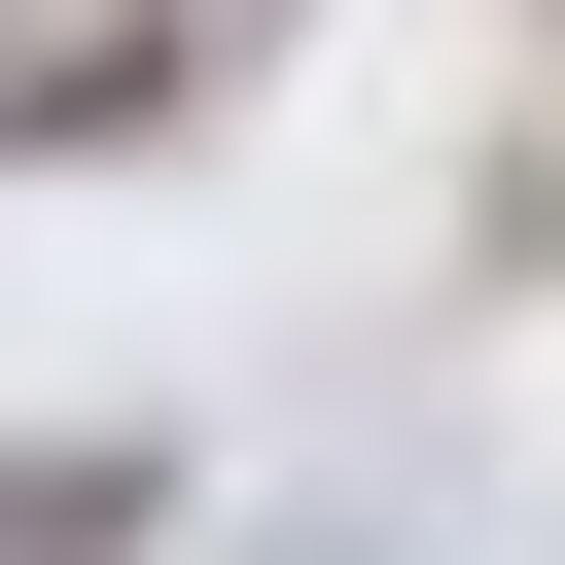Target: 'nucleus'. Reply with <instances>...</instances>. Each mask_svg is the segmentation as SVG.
I'll return each instance as SVG.
<instances>
[{
    "mask_svg": "<svg viewBox=\"0 0 565 565\" xmlns=\"http://www.w3.org/2000/svg\"><path fill=\"white\" fill-rule=\"evenodd\" d=\"M177 71H212V0H106V35H0V141H141Z\"/></svg>",
    "mask_w": 565,
    "mask_h": 565,
    "instance_id": "obj_1",
    "label": "nucleus"
},
{
    "mask_svg": "<svg viewBox=\"0 0 565 565\" xmlns=\"http://www.w3.org/2000/svg\"><path fill=\"white\" fill-rule=\"evenodd\" d=\"M141 530H177V459H141V424H71V459H0V565H141Z\"/></svg>",
    "mask_w": 565,
    "mask_h": 565,
    "instance_id": "obj_2",
    "label": "nucleus"
}]
</instances>
